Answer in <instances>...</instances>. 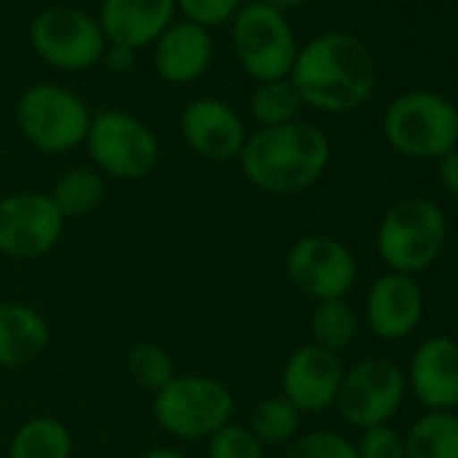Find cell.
Returning a JSON list of instances; mask_svg holds the SVG:
<instances>
[{
	"label": "cell",
	"instance_id": "f546056e",
	"mask_svg": "<svg viewBox=\"0 0 458 458\" xmlns=\"http://www.w3.org/2000/svg\"><path fill=\"white\" fill-rule=\"evenodd\" d=\"M178 4L194 25L205 28V25L226 22L238 12L241 0H178Z\"/></svg>",
	"mask_w": 458,
	"mask_h": 458
},
{
	"label": "cell",
	"instance_id": "4316f807",
	"mask_svg": "<svg viewBox=\"0 0 458 458\" xmlns=\"http://www.w3.org/2000/svg\"><path fill=\"white\" fill-rule=\"evenodd\" d=\"M284 458H359L356 445L337 431H310L289 442Z\"/></svg>",
	"mask_w": 458,
	"mask_h": 458
},
{
	"label": "cell",
	"instance_id": "6da1fadb",
	"mask_svg": "<svg viewBox=\"0 0 458 458\" xmlns=\"http://www.w3.org/2000/svg\"><path fill=\"white\" fill-rule=\"evenodd\" d=\"M289 79L302 103L327 114H345L372 95L377 65L369 47L356 36L324 33L297 52Z\"/></svg>",
	"mask_w": 458,
	"mask_h": 458
},
{
	"label": "cell",
	"instance_id": "836d02e7",
	"mask_svg": "<svg viewBox=\"0 0 458 458\" xmlns=\"http://www.w3.org/2000/svg\"><path fill=\"white\" fill-rule=\"evenodd\" d=\"M259 6H270V9H278V12H284V9H292V6H300V4H305V0H257Z\"/></svg>",
	"mask_w": 458,
	"mask_h": 458
},
{
	"label": "cell",
	"instance_id": "9c48e42d",
	"mask_svg": "<svg viewBox=\"0 0 458 458\" xmlns=\"http://www.w3.org/2000/svg\"><path fill=\"white\" fill-rule=\"evenodd\" d=\"M235 52L241 65L259 84L289 79L297 60V41L284 12L249 6L235 20Z\"/></svg>",
	"mask_w": 458,
	"mask_h": 458
},
{
	"label": "cell",
	"instance_id": "cb8c5ba5",
	"mask_svg": "<svg viewBox=\"0 0 458 458\" xmlns=\"http://www.w3.org/2000/svg\"><path fill=\"white\" fill-rule=\"evenodd\" d=\"M302 426V412L284 396H267L254 407L251 431L262 445H289L297 439Z\"/></svg>",
	"mask_w": 458,
	"mask_h": 458
},
{
	"label": "cell",
	"instance_id": "7c38bea8",
	"mask_svg": "<svg viewBox=\"0 0 458 458\" xmlns=\"http://www.w3.org/2000/svg\"><path fill=\"white\" fill-rule=\"evenodd\" d=\"M103 38L100 25L89 14L65 6L38 14L30 28L36 52L63 71H84L95 65L106 52Z\"/></svg>",
	"mask_w": 458,
	"mask_h": 458
},
{
	"label": "cell",
	"instance_id": "5b68a950",
	"mask_svg": "<svg viewBox=\"0 0 458 458\" xmlns=\"http://www.w3.org/2000/svg\"><path fill=\"white\" fill-rule=\"evenodd\" d=\"M235 410L226 383L208 375H175L154 394V418L159 428L178 439H208L229 423Z\"/></svg>",
	"mask_w": 458,
	"mask_h": 458
},
{
	"label": "cell",
	"instance_id": "8fae6325",
	"mask_svg": "<svg viewBox=\"0 0 458 458\" xmlns=\"http://www.w3.org/2000/svg\"><path fill=\"white\" fill-rule=\"evenodd\" d=\"M65 218L49 194L17 191L0 199V254L9 259H38L63 238Z\"/></svg>",
	"mask_w": 458,
	"mask_h": 458
},
{
	"label": "cell",
	"instance_id": "e0dca14e",
	"mask_svg": "<svg viewBox=\"0 0 458 458\" xmlns=\"http://www.w3.org/2000/svg\"><path fill=\"white\" fill-rule=\"evenodd\" d=\"M173 6L175 0H103L100 30L114 44L135 52L165 33Z\"/></svg>",
	"mask_w": 458,
	"mask_h": 458
},
{
	"label": "cell",
	"instance_id": "9a60e30c",
	"mask_svg": "<svg viewBox=\"0 0 458 458\" xmlns=\"http://www.w3.org/2000/svg\"><path fill=\"white\" fill-rule=\"evenodd\" d=\"M183 140L194 154L210 162H226L241 157L246 146V127L241 116L221 100H194L181 114Z\"/></svg>",
	"mask_w": 458,
	"mask_h": 458
},
{
	"label": "cell",
	"instance_id": "5bb4252c",
	"mask_svg": "<svg viewBox=\"0 0 458 458\" xmlns=\"http://www.w3.org/2000/svg\"><path fill=\"white\" fill-rule=\"evenodd\" d=\"M407 383L428 412H453L458 407V340L445 335L423 340L412 353Z\"/></svg>",
	"mask_w": 458,
	"mask_h": 458
},
{
	"label": "cell",
	"instance_id": "277c9868",
	"mask_svg": "<svg viewBox=\"0 0 458 458\" xmlns=\"http://www.w3.org/2000/svg\"><path fill=\"white\" fill-rule=\"evenodd\" d=\"M383 135L407 159H442L458 146V108L437 92H404L383 114Z\"/></svg>",
	"mask_w": 458,
	"mask_h": 458
},
{
	"label": "cell",
	"instance_id": "603a6c76",
	"mask_svg": "<svg viewBox=\"0 0 458 458\" xmlns=\"http://www.w3.org/2000/svg\"><path fill=\"white\" fill-rule=\"evenodd\" d=\"M310 332H313L316 345L332 353H340L353 345L359 335V318L345 300H324L313 310Z\"/></svg>",
	"mask_w": 458,
	"mask_h": 458
},
{
	"label": "cell",
	"instance_id": "1f68e13d",
	"mask_svg": "<svg viewBox=\"0 0 458 458\" xmlns=\"http://www.w3.org/2000/svg\"><path fill=\"white\" fill-rule=\"evenodd\" d=\"M106 63H108V68H111V71H116V73H127V71L135 65V57H132V49L114 44V47H111V52L106 55Z\"/></svg>",
	"mask_w": 458,
	"mask_h": 458
},
{
	"label": "cell",
	"instance_id": "7402d4cb",
	"mask_svg": "<svg viewBox=\"0 0 458 458\" xmlns=\"http://www.w3.org/2000/svg\"><path fill=\"white\" fill-rule=\"evenodd\" d=\"M49 197L63 218H79L100 208V202L106 199V181L89 167H76L55 183V191Z\"/></svg>",
	"mask_w": 458,
	"mask_h": 458
},
{
	"label": "cell",
	"instance_id": "4fadbf2b",
	"mask_svg": "<svg viewBox=\"0 0 458 458\" xmlns=\"http://www.w3.org/2000/svg\"><path fill=\"white\" fill-rule=\"evenodd\" d=\"M345 367L340 353H332L316 343L300 345L284 364L281 388L284 396L305 415L324 412L337 402V391L343 383Z\"/></svg>",
	"mask_w": 458,
	"mask_h": 458
},
{
	"label": "cell",
	"instance_id": "4dcf8cb0",
	"mask_svg": "<svg viewBox=\"0 0 458 458\" xmlns=\"http://www.w3.org/2000/svg\"><path fill=\"white\" fill-rule=\"evenodd\" d=\"M439 181L458 199V146L439 159Z\"/></svg>",
	"mask_w": 458,
	"mask_h": 458
},
{
	"label": "cell",
	"instance_id": "2e32d148",
	"mask_svg": "<svg viewBox=\"0 0 458 458\" xmlns=\"http://www.w3.org/2000/svg\"><path fill=\"white\" fill-rule=\"evenodd\" d=\"M423 318V292L412 276L386 273L367 294V327L380 340L410 337Z\"/></svg>",
	"mask_w": 458,
	"mask_h": 458
},
{
	"label": "cell",
	"instance_id": "8992f818",
	"mask_svg": "<svg viewBox=\"0 0 458 458\" xmlns=\"http://www.w3.org/2000/svg\"><path fill=\"white\" fill-rule=\"evenodd\" d=\"M17 122L22 135L44 154H63L87 140L89 111L73 92L38 84L30 87L17 103Z\"/></svg>",
	"mask_w": 458,
	"mask_h": 458
},
{
	"label": "cell",
	"instance_id": "7a4b0ae2",
	"mask_svg": "<svg viewBox=\"0 0 458 458\" xmlns=\"http://www.w3.org/2000/svg\"><path fill=\"white\" fill-rule=\"evenodd\" d=\"M246 178L267 194H297L313 186L329 165L327 135L302 122L262 127L241 151Z\"/></svg>",
	"mask_w": 458,
	"mask_h": 458
},
{
	"label": "cell",
	"instance_id": "d6a6232c",
	"mask_svg": "<svg viewBox=\"0 0 458 458\" xmlns=\"http://www.w3.org/2000/svg\"><path fill=\"white\" fill-rule=\"evenodd\" d=\"M140 458H186V455L178 453V450H173V447H151Z\"/></svg>",
	"mask_w": 458,
	"mask_h": 458
},
{
	"label": "cell",
	"instance_id": "d4e9b609",
	"mask_svg": "<svg viewBox=\"0 0 458 458\" xmlns=\"http://www.w3.org/2000/svg\"><path fill=\"white\" fill-rule=\"evenodd\" d=\"M300 108H302V98L297 87L292 84V79L259 84V89L251 98V114L262 127L289 124L297 119Z\"/></svg>",
	"mask_w": 458,
	"mask_h": 458
},
{
	"label": "cell",
	"instance_id": "44dd1931",
	"mask_svg": "<svg viewBox=\"0 0 458 458\" xmlns=\"http://www.w3.org/2000/svg\"><path fill=\"white\" fill-rule=\"evenodd\" d=\"M407 458H458V415L423 412L404 434Z\"/></svg>",
	"mask_w": 458,
	"mask_h": 458
},
{
	"label": "cell",
	"instance_id": "83f0119b",
	"mask_svg": "<svg viewBox=\"0 0 458 458\" xmlns=\"http://www.w3.org/2000/svg\"><path fill=\"white\" fill-rule=\"evenodd\" d=\"M208 458H265V445L249 426L226 423L208 437Z\"/></svg>",
	"mask_w": 458,
	"mask_h": 458
},
{
	"label": "cell",
	"instance_id": "30bf717a",
	"mask_svg": "<svg viewBox=\"0 0 458 458\" xmlns=\"http://www.w3.org/2000/svg\"><path fill=\"white\" fill-rule=\"evenodd\" d=\"M286 276L316 302L345 300L359 278L353 251L332 235H305L286 254Z\"/></svg>",
	"mask_w": 458,
	"mask_h": 458
},
{
	"label": "cell",
	"instance_id": "ac0fdd59",
	"mask_svg": "<svg viewBox=\"0 0 458 458\" xmlns=\"http://www.w3.org/2000/svg\"><path fill=\"white\" fill-rule=\"evenodd\" d=\"M154 65L170 84H189L199 79L210 65V38L205 28L183 22L165 30L154 52Z\"/></svg>",
	"mask_w": 458,
	"mask_h": 458
},
{
	"label": "cell",
	"instance_id": "52a82bcc",
	"mask_svg": "<svg viewBox=\"0 0 458 458\" xmlns=\"http://www.w3.org/2000/svg\"><path fill=\"white\" fill-rule=\"evenodd\" d=\"M84 143L89 146L95 165L116 181L146 178L159 159V143L154 132L124 111L98 114Z\"/></svg>",
	"mask_w": 458,
	"mask_h": 458
},
{
	"label": "cell",
	"instance_id": "484cf974",
	"mask_svg": "<svg viewBox=\"0 0 458 458\" xmlns=\"http://www.w3.org/2000/svg\"><path fill=\"white\" fill-rule=\"evenodd\" d=\"M127 372L140 388L157 394L175 377V361L159 343L140 340L127 353Z\"/></svg>",
	"mask_w": 458,
	"mask_h": 458
},
{
	"label": "cell",
	"instance_id": "d6986e66",
	"mask_svg": "<svg viewBox=\"0 0 458 458\" xmlns=\"http://www.w3.org/2000/svg\"><path fill=\"white\" fill-rule=\"evenodd\" d=\"M47 318L25 302H0V367H25L49 348Z\"/></svg>",
	"mask_w": 458,
	"mask_h": 458
},
{
	"label": "cell",
	"instance_id": "f1b7e54d",
	"mask_svg": "<svg viewBox=\"0 0 458 458\" xmlns=\"http://www.w3.org/2000/svg\"><path fill=\"white\" fill-rule=\"evenodd\" d=\"M356 453H359V458H407L404 437L388 423L364 428L361 439L356 445Z\"/></svg>",
	"mask_w": 458,
	"mask_h": 458
},
{
	"label": "cell",
	"instance_id": "3957f363",
	"mask_svg": "<svg viewBox=\"0 0 458 458\" xmlns=\"http://www.w3.org/2000/svg\"><path fill=\"white\" fill-rule=\"evenodd\" d=\"M447 243V218L428 197H404L394 202L377 224V257L388 273H426Z\"/></svg>",
	"mask_w": 458,
	"mask_h": 458
},
{
	"label": "cell",
	"instance_id": "ba28073f",
	"mask_svg": "<svg viewBox=\"0 0 458 458\" xmlns=\"http://www.w3.org/2000/svg\"><path fill=\"white\" fill-rule=\"evenodd\" d=\"M407 394V377L399 364L388 359H367L345 369L337 391V412L353 428H372L388 423Z\"/></svg>",
	"mask_w": 458,
	"mask_h": 458
},
{
	"label": "cell",
	"instance_id": "ffe728a7",
	"mask_svg": "<svg viewBox=\"0 0 458 458\" xmlns=\"http://www.w3.org/2000/svg\"><path fill=\"white\" fill-rule=\"evenodd\" d=\"M73 437L68 426L49 415L25 420L9 445V458H71Z\"/></svg>",
	"mask_w": 458,
	"mask_h": 458
}]
</instances>
